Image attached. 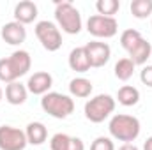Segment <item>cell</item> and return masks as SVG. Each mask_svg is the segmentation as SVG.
<instances>
[{
    "mask_svg": "<svg viewBox=\"0 0 152 150\" xmlns=\"http://www.w3.org/2000/svg\"><path fill=\"white\" fill-rule=\"evenodd\" d=\"M88 60H90V67H103L108 64L110 57H112V48L106 42L101 41H92L85 46Z\"/></svg>",
    "mask_w": 152,
    "mask_h": 150,
    "instance_id": "8",
    "label": "cell"
},
{
    "mask_svg": "<svg viewBox=\"0 0 152 150\" xmlns=\"http://www.w3.org/2000/svg\"><path fill=\"white\" fill-rule=\"evenodd\" d=\"M90 150H115V145H113V141H112L110 138L99 136V138H96V140L92 141Z\"/></svg>",
    "mask_w": 152,
    "mask_h": 150,
    "instance_id": "25",
    "label": "cell"
},
{
    "mask_svg": "<svg viewBox=\"0 0 152 150\" xmlns=\"http://www.w3.org/2000/svg\"><path fill=\"white\" fill-rule=\"evenodd\" d=\"M117 99H118V103L122 106H134L140 101V90L131 87V85H124V87L118 88Z\"/></svg>",
    "mask_w": 152,
    "mask_h": 150,
    "instance_id": "19",
    "label": "cell"
},
{
    "mask_svg": "<svg viewBox=\"0 0 152 150\" xmlns=\"http://www.w3.org/2000/svg\"><path fill=\"white\" fill-rule=\"evenodd\" d=\"M118 150H140V149H138L136 145H133V143H124Z\"/></svg>",
    "mask_w": 152,
    "mask_h": 150,
    "instance_id": "27",
    "label": "cell"
},
{
    "mask_svg": "<svg viewBox=\"0 0 152 150\" xmlns=\"http://www.w3.org/2000/svg\"><path fill=\"white\" fill-rule=\"evenodd\" d=\"M134 64L129 60V58H120L117 64H115V76L120 79V81H127L133 73H134Z\"/></svg>",
    "mask_w": 152,
    "mask_h": 150,
    "instance_id": "22",
    "label": "cell"
},
{
    "mask_svg": "<svg viewBox=\"0 0 152 150\" xmlns=\"http://www.w3.org/2000/svg\"><path fill=\"white\" fill-rule=\"evenodd\" d=\"M41 108L53 118H67L75 111V101L69 95L58 94V92H48L41 99Z\"/></svg>",
    "mask_w": 152,
    "mask_h": 150,
    "instance_id": "2",
    "label": "cell"
},
{
    "mask_svg": "<svg viewBox=\"0 0 152 150\" xmlns=\"http://www.w3.org/2000/svg\"><path fill=\"white\" fill-rule=\"evenodd\" d=\"M37 18V5L30 0H23L20 4H16L14 7V21L21 23V25H28Z\"/></svg>",
    "mask_w": 152,
    "mask_h": 150,
    "instance_id": "13",
    "label": "cell"
},
{
    "mask_svg": "<svg viewBox=\"0 0 152 150\" xmlns=\"http://www.w3.org/2000/svg\"><path fill=\"white\" fill-rule=\"evenodd\" d=\"M110 134L113 136L115 140L124 141V143H131L140 136V120L133 115H115L113 118L108 124Z\"/></svg>",
    "mask_w": 152,
    "mask_h": 150,
    "instance_id": "1",
    "label": "cell"
},
{
    "mask_svg": "<svg viewBox=\"0 0 152 150\" xmlns=\"http://www.w3.org/2000/svg\"><path fill=\"white\" fill-rule=\"evenodd\" d=\"M25 136H27V141L30 145H42L48 138L46 125L41 122H30L25 129Z\"/></svg>",
    "mask_w": 152,
    "mask_h": 150,
    "instance_id": "17",
    "label": "cell"
},
{
    "mask_svg": "<svg viewBox=\"0 0 152 150\" xmlns=\"http://www.w3.org/2000/svg\"><path fill=\"white\" fill-rule=\"evenodd\" d=\"M2 95H4V92H2V88H0V101H2Z\"/></svg>",
    "mask_w": 152,
    "mask_h": 150,
    "instance_id": "29",
    "label": "cell"
},
{
    "mask_svg": "<svg viewBox=\"0 0 152 150\" xmlns=\"http://www.w3.org/2000/svg\"><path fill=\"white\" fill-rule=\"evenodd\" d=\"M27 143L25 131L12 125L0 127V150H25Z\"/></svg>",
    "mask_w": 152,
    "mask_h": 150,
    "instance_id": "7",
    "label": "cell"
},
{
    "mask_svg": "<svg viewBox=\"0 0 152 150\" xmlns=\"http://www.w3.org/2000/svg\"><path fill=\"white\" fill-rule=\"evenodd\" d=\"M92 81L90 79H87V78H75V79H71V83H69V92H71V95H75V97H80V99H85V97H88L90 94H92Z\"/></svg>",
    "mask_w": 152,
    "mask_h": 150,
    "instance_id": "18",
    "label": "cell"
},
{
    "mask_svg": "<svg viewBox=\"0 0 152 150\" xmlns=\"http://www.w3.org/2000/svg\"><path fill=\"white\" fill-rule=\"evenodd\" d=\"M152 57V46L147 39H142L131 51H129V60L134 64V66H143L147 64V60Z\"/></svg>",
    "mask_w": 152,
    "mask_h": 150,
    "instance_id": "15",
    "label": "cell"
},
{
    "mask_svg": "<svg viewBox=\"0 0 152 150\" xmlns=\"http://www.w3.org/2000/svg\"><path fill=\"white\" fill-rule=\"evenodd\" d=\"M0 81H4V83H7V85L12 83V81H16V76L12 73V69H11L7 58H2V60H0Z\"/></svg>",
    "mask_w": 152,
    "mask_h": 150,
    "instance_id": "24",
    "label": "cell"
},
{
    "mask_svg": "<svg viewBox=\"0 0 152 150\" xmlns=\"http://www.w3.org/2000/svg\"><path fill=\"white\" fill-rule=\"evenodd\" d=\"M69 67L73 71H76V73H87L90 69V60H88V55H87L85 46L75 48L69 53Z\"/></svg>",
    "mask_w": 152,
    "mask_h": 150,
    "instance_id": "16",
    "label": "cell"
},
{
    "mask_svg": "<svg viewBox=\"0 0 152 150\" xmlns=\"http://www.w3.org/2000/svg\"><path fill=\"white\" fill-rule=\"evenodd\" d=\"M2 39L11 44V46H18L21 42H25L27 39V30H25V25L18 23V21H9L2 27V32H0Z\"/></svg>",
    "mask_w": 152,
    "mask_h": 150,
    "instance_id": "11",
    "label": "cell"
},
{
    "mask_svg": "<svg viewBox=\"0 0 152 150\" xmlns=\"http://www.w3.org/2000/svg\"><path fill=\"white\" fill-rule=\"evenodd\" d=\"M27 95H28V90L25 85L18 83V81H12L5 87V99L9 104L12 106H20L27 101Z\"/></svg>",
    "mask_w": 152,
    "mask_h": 150,
    "instance_id": "14",
    "label": "cell"
},
{
    "mask_svg": "<svg viewBox=\"0 0 152 150\" xmlns=\"http://www.w3.org/2000/svg\"><path fill=\"white\" fill-rule=\"evenodd\" d=\"M140 79H142L143 85H147V87H151L152 88V66H145V67L142 69V73H140Z\"/></svg>",
    "mask_w": 152,
    "mask_h": 150,
    "instance_id": "26",
    "label": "cell"
},
{
    "mask_svg": "<svg viewBox=\"0 0 152 150\" xmlns=\"http://www.w3.org/2000/svg\"><path fill=\"white\" fill-rule=\"evenodd\" d=\"M36 36H37L39 42L42 44V48L48 51H57L62 46V34L58 27L48 20L39 21L36 25Z\"/></svg>",
    "mask_w": 152,
    "mask_h": 150,
    "instance_id": "5",
    "label": "cell"
},
{
    "mask_svg": "<svg viewBox=\"0 0 152 150\" xmlns=\"http://www.w3.org/2000/svg\"><path fill=\"white\" fill-rule=\"evenodd\" d=\"M115 110V99L108 94H99L96 97H92L90 101H87L85 104V117L87 120L94 122V124H101L104 122Z\"/></svg>",
    "mask_w": 152,
    "mask_h": 150,
    "instance_id": "4",
    "label": "cell"
},
{
    "mask_svg": "<svg viewBox=\"0 0 152 150\" xmlns=\"http://www.w3.org/2000/svg\"><path fill=\"white\" fill-rule=\"evenodd\" d=\"M51 85H53L51 74L46 73V71H37V73H34L28 78L27 90L32 92L34 95H44V94H48V90L51 88Z\"/></svg>",
    "mask_w": 152,
    "mask_h": 150,
    "instance_id": "9",
    "label": "cell"
},
{
    "mask_svg": "<svg viewBox=\"0 0 152 150\" xmlns=\"http://www.w3.org/2000/svg\"><path fill=\"white\" fill-rule=\"evenodd\" d=\"M142 34L138 32V30H134V28H127V30H124L122 32V36H120V46L129 53L140 41H142Z\"/></svg>",
    "mask_w": 152,
    "mask_h": 150,
    "instance_id": "21",
    "label": "cell"
},
{
    "mask_svg": "<svg viewBox=\"0 0 152 150\" xmlns=\"http://www.w3.org/2000/svg\"><path fill=\"white\" fill-rule=\"evenodd\" d=\"M131 14L138 20H145L152 14V0H133Z\"/></svg>",
    "mask_w": 152,
    "mask_h": 150,
    "instance_id": "20",
    "label": "cell"
},
{
    "mask_svg": "<svg viewBox=\"0 0 152 150\" xmlns=\"http://www.w3.org/2000/svg\"><path fill=\"white\" fill-rule=\"evenodd\" d=\"M87 30H88L90 36H94V37H97V39H110L117 34L118 23H117L115 18L94 14L87 21Z\"/></svg>",
    "mask_w": 152,
    "mask_h": 150,
    "instance_id": "6",
    "label": "cell"
},
{
    "mask_svg": "<svg viewBox=\"0 0 152 150\" xmlns=\"http://www.w3.org/2000/svg\"><path fill=\"white\" fill-rule=\"evenodd\" d=\"M50 149L51 150H85V145L80 138L64 134V133H57L51 141H50Z\"/></svg>",
    "mask_w": 152,
    "mask_h": 150,
    "instance_id": "12",
    "label": "cell"
},
{
    "mask_svg": "<svg viewBox=\"0 0 152 150\" xmlns=\"http://www.w3.org/2000/svg\"><path fill=\"white\" fill-rule=\"evenodd\" d=\"M143 150H152V136L145 140V143H143Z\"/></svg>",
    "mask_w": 152,
    "mask_h": 150,
    "instance_id": "28",
    "label": "cell"
},
{
    "mask_svg": "<svg viewBox=\"0 0 152 150\" xmlns=\"http://www.w3.org/2000/svg\"><path fill=\"white\" fill-rule=\"evenodd\" d=\"M151 58H152V57H151Z\"/></svg>",
    "mask_w": 152,
    "mask_h": 150,
    "instance_id": "30",
    "label": "cell"
},
{
    "mask_svg": "<svg viewBox=\"0 0 152 150\" xmlns=\"http://www.w3.org/2000/svg\"><path fill=\"white\" fill-rule=\"evenodd\" d=\"M7 60H9V66H11L12 73H14V76H16V79L21 78V76H25L28 71H30V67H32L30 53L25 51V50H18V51H14L11 57H7Z\"/></svg>",
    "mask_w": 152,
    "mask_h": 150,
    "instance_id": "10",
    "label": "cell"
},
{
    "mask_svg": "<svg viewBox=\"0 0 152 150\" xmlns=\"http://www.w3.org/2000/svg\"><path fill=\"white\" fill-rule=\"evenodd\" d=\"M96 9L101 16H108V18H113V14L120 9V4L118 0H97L96 2Z\"/></svg>",
    "mask_w": 152,
    "mask_h": 150,
    "instance_id": "23",
    "label": "cell"
},
{
    "mask_svg": "<svg viewBox=\"0 0 152 150\" xmlns=\"http://www.w3.org/2000/svg\"><path fill=\"white\" fill-rule=\"evenodd\" d=\"M55 20L62 32L76 36L81 30V14L71 2H58L55 7Z\"/></svg>",
    "mask_w": 152,
    "mask_h": 150,
    "instance_id": "3",
    "label": "cell"
}]
</instances>
